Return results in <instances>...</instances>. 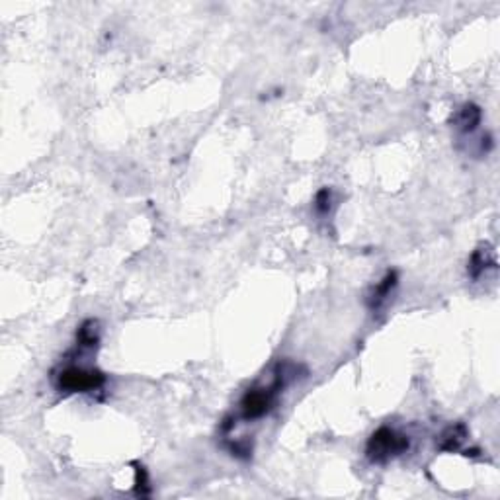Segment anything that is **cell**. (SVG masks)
Masks as SVG:
<instances>
[{
    "label": "cell",
    "instance_id": "cell-1",
    "mask_svg": "<svg viewBox=\"0 0 500 500\" xmlns=\"http://www.w3.org/2000/svg\"><path fill=\"white\" fill-rule=\"evenodd\" d=\"M410 446V440L405 434H398L389 426H382L370 436L365 446V456L373 463H385L389 459L403 456Z\"/></svg>",
    "mask_w": 500,
    "mask_h": 500
},
{
    "label": "cell",
    "instance_id": "cell-2",
    "mask_svg": "<svg viewBox=\"0 0 500 500\" xmlns=\"http://www.w3.org/2000/svg\"><path fill=\"white\" fill-rule=\"evenodd\" d=\"M106 383V375L94 367H80V365H68L61 370L55 377V387L61 393H90V391L102 389Z\"/></svg>",
    "mask_w": 500,
    "mask_h": 500
},
{
    "label": "cell",
    "instance_id": "cell-3",
    "mask_svg": "<svg viewBox=\"0 0 500 500\" xmlns=\"http://www.w3.org/2000/svg\"><path fill=\"white\" fill-rule=\"evenodd\" d=\"M286 387V382L278 373H274V382L270 387H252L248 389L240 398V415L245 420H256L262 418L272 410L276 403V395Z\"/></svg>",
    "mask_w": 500,
    "mask_h": 500
},
{
    "label": "cell",
    "instance_id": "cell-4",
    "mask_svg": "<svg viewBox=\"0 0 500 500\" xmlns=\"http://www.w3.org/2000/svg\"><path fill=\"white\" fill-rule=\"evenodd\" d=\"M481 119H483V111H481V108H479L477 104L467 102L463 104V106L458 110V114H456V118H453V126H456V129H458L459 133L467 135V133H473L475 129L481 126Z\"/></svg>",
    "mask_w": 500,
    "mask_h": 500
},
{
    "label": "cell",
    "instance_id": "cell-5",
    "mask_svg": "<svg viewBox=\"0 0 500 500\" xmlns=\"http://www.w3.org/2000/svg\"><path fill=\"white\" fill-rule=\"evenodd\" d=\"M397 283H398L397 272L395 270L387 272V274L382 278V281L372 289L370 297H367V305H370V309H372V311L382 309V307L385 305V301H387V299L391 297V293H393V289L397 288Z\"/></svg>",
    "mask_w": 500,
    "mask_h": 500
},
{
    "label": "cell",
    "instance_id": "cell-6",
    "mask_svg": "<svg viewBox=\"0 0 500 500\" xmlns=\"http://www.w3.org/2000/svg\"><path fill=\"white\" fill-rule=\"evenodd\" d=\"M494 258H492V250H489V246H479L475 250L471 258H469V264H467V274L473 278V280H479L483 276V272H487V268H494Z\"/></svg>",
    "mask_w": 500,
    "mask_h": 500
},
{
    "label": "cell",
    "instance_id": "cell-7",
    "mask_svg": "<svg viewBox=\"0 0 500 500\" xmlns=\"http://www.w3.org/2000/svg\"><path fill=\"white\" fill-rule=\"evenodd\" d=\"M467 438V426L463 422L451 424L440 436L441 451H458Z\"/></svg>",
    "mask_w": 500,
    "mask_h": 500
},
{
    "label": "cell",
    "instance_id": "cell-8",
    "mask_svg": "<svg viewBox=\"0 0 500 500\" xmlns=\"http://www.w3.org/2000/svg\"><path fill=\"white\" fill-rule=\"evenodd\" d=\"M98 327H100V324H98V321H94V319H88V321L83 322L77 331L78 346L80 348L98 346V342H100V329H98Z\"/></svg>",
    "mask_w": 500,
    "mask_h": 500
},
{
    "label": "cell",
    "instance_id": "cell-9",
    "mask_svg": "<svg viewBox=\"0 0 500 500\" xmlns=\"http://www.w3.org/2000/svg\"><path fill=\"white\" fill-rule=\"evenodd\" d=\"M135 467V494L137 496H149L151 484H149V473L141 463H133Z\"/></svg>",
    "mask_w": 500,
    "mask_h": 500
},
{
    "label": "cell",
    "instance_id": "cell-10",
    "mask_svg": "<svg viewBox=\"0 0 500 500\" xmlns=\"http://www.w3.org/2000/svg\"><path fill=\"white\" fill-rule=\"evenodd\" d=\"M315 209H317V213L319 215H329L332 209V190L331 188H322V190H319L317 192V195H315Z\"/></svg>",
    "mask_w": 500,
    "mask_h": 500
},
{
    "label": "cell",
    "instance_id": "cell-11",
    "mask_svg": "<svg viewBox=\"0 0 500 500\" xmlns=\"http://www.w3.org/2000/svg\"><path fill=\"white\" fill-rule=\"evenodd\" d=\"M229 451L233 453V456H237V458H240V459L250 458V453H252V441L246 440V438H243V440L231 441Z\"/></svg>",
    "mask_w": 500,
    "mask_h": 500
}]
</instances>
